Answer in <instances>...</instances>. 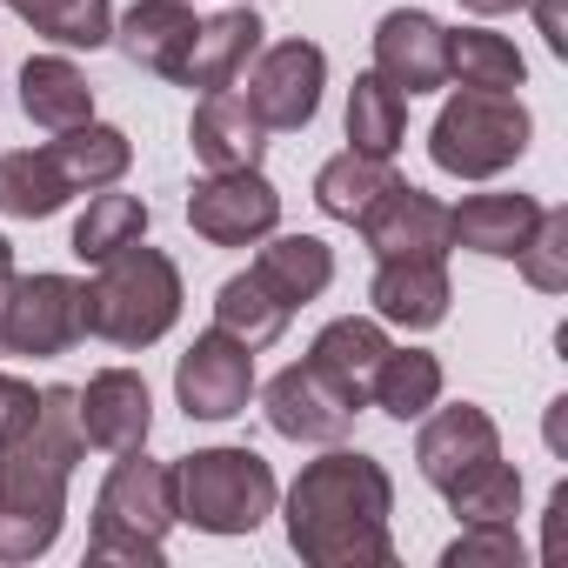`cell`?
<instances>
[{
  "instance_id": "7402d4cb",
  "label": "cell",
  "mask_w": 568,
  "mask_h": 568,
  "mask_svg": "<svg viewBox=\"0 0 568 568\" xmlns=\"http://www.w3.org/2000/svg\"><path fill=\"white\" fill-rule=\"evenodd\" d=\"M254 274H261L267 295H281L288 308H308L328 281H335V254H328V241H315V234H274V241L254 254Z\"/></svg>"
},
{
  "instance_id": "5b68a950",
  "label": "cell",
  "mask_w": 568,
  "mask_h": 568,
  "mask_svg": "<svg viewBox=\"0 0 568 568\" xmlns=\"http://www.w3.org/2000/svg\"><path fill=\"white\" fill-rule=\"evenodd\" d=\"M274 468L254 448H194L174 462V501L181 521L201 535H254L274 515Z\"/></svg>"
},
{
  "instance_id": "4fadbf2b",
  "label": "cell",
  "mask_w": 568,
  "mask_h": 568,
  "mask_svg": "<svg viewBox=\"0 0 568 568\" xmlns=\"http://www.w3.org/2000/svg\"><path fill=\"white\" fill-rule=\"evenodd\" d=\"M362 241L375 261H395V254H448V207L408 181L382 187L362 214H355Z\"/></svg>"
},
{
  "instance_id": "52a82bcc",
  "label": "cell",
  "mask_w": 568,
  "mask_h": 568,
  "mask_svg": "<svg viewBox=\"0 0 568 568\" xmlns=\"http://www.w3.org/2000/svg\"><path fill=\"white\" fill-rule=\"evenodd\" d=\"M88 281L74 274H14L0 295V355L54 362L88 335Z\"/></svg>"
},
{
  "instance_id": "d590c367",
  "label": "cell",
  "mask_w": 568,
  "mask_h": 568,
  "mask_svg": "<svg viewBox=\"0 0 568 568\" xmlns=\"http://www.w3.org/2000/svg\"><path fill=\"white\" fill-rule=\"evenodd\" d=\"M34 402H41V395H34L21 375H8V368H0V442H8V435H14V428L34 415Z\"/></svg>"
},
{
  "instance_id": "8992f818",
  "label": "cell",
  "mask_w": 568,
  "mask_h": 568,
  "mask_svg": "<svg viewBox=\"0 0 568 568\" xmlns=\"http://www.w3.org/2000/svg\"><path fill=\"white\" fill-rule=\"evenodd\" d=\"M528 134H535V121H528V108L515 94L462 88L428 128V154L455 181H495L501 168H515L528 154Z\"/></svg>"
},
{
  "instance_id": "277c9868",
  "label": "cell",
  "mask_w": 568,
  "mask_h": 568,
  "mask_svg": "<svg viewBox=\"0 0 568 568\" xmlns=\"http://www.w3.org/2000/svg\"><path fill=\"white\" fill-rule=\"evenodd\" d=\"M174 521H181L174 468H168V462H148L141 448H128V455L108 468L101 495H94L88 561H134V568H154Z\"/></svg>"
},
{
  "instance_id": "9c48e42d",
  "label": "cell",
  "mask_w": 568,
  "mask_h": 568,
  "mask_svg": "<svg viewBox=\"0 0 568 568\" xmlns=\"http://www.w3.org/2000/svg\"><path fill=\"white\" fill-rule=\"evenodd\" d=\"M362 408H368V395L348 388L342 375H328L322 362H295L267 382V422L288 442H342Z\"/></svg>"
},
{
  "instance_id": "f1b7e54d",
  "label": "cell",
  "mask_w": 568,
  "mask_h": 568,
  "mask_svg": "<svg viewBox=\"0 0 568 568\" xmlns=\"http://www.w3.org/2000/svg\"><path fill=\"white\" fill-rule=\"evenodd\" d=\"M402 174H395V161H382V154H362V148H348V154H335L322 174H315V207L322 214H335V221H355L382 187H395Z\"/></svg>"
},
{
  "instance_id": "74e56055",
  "label": "cell",
  "mask_w": 568,
  "mask_h": 568,
  "mask_svg": "<svg viewBox=\"0 0 568 568\" xmlns=\"http://www.w3.org/2000/svg\"><path fill=\"white\" fill-rule=\"evenodd\" d=\"M561 521H568V488L548 495V548H541L548 561H561Z\"/></svg>"
},
{
  "instance_id": "4316f807",
  "label": "cell",
  "mask_w": 568,
  "mask_h": 568,
  "mask_svg": "<svg viewBox=\"0 0 568 568\" xmlns=\"http://www.w3.org/2000/svg\"><path fill=\"white\" fill-rule=\"evenodd\" d=\"M402 134H408V94L388 88L382 74H355V88H348V141H355L362 154L395 161Z\"/></svg>"
},
{
  "instance_id": "ffe728a7",
  "label": "cell",
  "mask_w": 568,
  "mask_h": 568,
  "mask_svg": "<svg viewBox=\"0 0 568 568\" xmlns=\"http://www.w3.org/2000/svg\"><path fill=\"white\" fill-rule=\"evenodd\" d=\"M187 141L207 161V174H227V168H261L267 128L254 121V108L234 88H214V94H201V108L187 121Z\"/></svg>"
},
{
  "instance_id": "ba28073f",
  "label": "cell",
  "mask_w": 568,
  "mask_h": 568,
  "mask_svg": "<svg viewBox=\"0 0 568 568\" xmlns=\"http://www.w3.org/2000/svg\"><path fill=\"white\" fill-rule=\"evenodd\" d=\"M322 88H328V54L315 41H274L247 61V108L267 134H295L322 114Z\"/></svg>"
},
{
  "instance_id": "2e32d148",
  "label": "cell",
  "mask_w": 568,
  "mask_h": 568,
  "mask_svg": "<svg viewBox=\"0 0 568 568\" xmlns=\"http://www.w3.org/2000/svg\"><path fill=\"white\" fill-rule=\"evenodd\" d=\"M81 395V435L88 448H108V455H128V448H148V428H154V395L134 368H101Z\"/></svg>"
},
{
  "instance_id": "4dcf8cb0",
  "label": "cell",
  "mask_w": 568,
  "mask_h": 568,
  "mask_svg": "<svg viewBox=\"0 0 568 568\" xmlns=\"http://www.w3.org/2000/svg\"><path fill=\"white\" fill-rule=\"evenodd\" d=\"M382 355H388V335H382V322H368V315L328 322V328L315 335V348H308V362H322L328 375H342V382L362 388V395H368V375H375Z\"/></svg>"
},
{
  "instance_id": "d6986e66",
  "label": "cell",
  "mask_w": 568,
  "mask_h": 568,
  "mask_svg": "<svg viewBox=\"0 0 568 568\" xmlns=\"http://www.w3.org/2000/svg\"><path fill=\"white\" fill-rule=\"evenodd\" d=\"M261 14L247 8V0H234L227 14H214V21H201V34H194V54H187V68H181V88H201V94H214V88H234L241 74H247V61L261 54Z\"/></svg>"
},
{
  "instance_id": "30bf717a",
  "label": "cell",
  "mask_w": 568,
  "mask_h": 568,
  "mask_svg": "<svg viewBox=\"0 0 568 568\" xmlns=\"http://www.w3.org/2000/svg\"><path fill=\"white\" fill-rule=\"evenodd\" d=\"M187 227H194L207 247L267 241V234L281 227V194L261 181V168L207 174V181H194V194H187Z\"/></svg>"
},
{
  "instance_id": "5bb4252c",
  "label": "cell",
  "mask_w": 568,
  "mask_h": 568,
  "mask_svg": "<svg viewBox=\"0 0 568 568\" xmlns=\"http://www.w3.org/2000/svg\"><path fill=\"white\" fill-rule=\"evenodd\" d=\"M495 455H501V428H495V415H488V408H475V402H455V408L428 415V422H422V435H415L422 481H435L442 495H448L462 475H475L481 462H495Z\"/></svg>"
},
{
  "instance_id": "83f0119b",
  "label": "cell",
  "mask_w": 568,
  "mask_h": 568,
  "mask_svg": "<svg viewBox=\"0 0 568 568\" xmlns=\"http://www.w3.org/2000/svg\"><path fill=\"white\" fill-rule=\"evenodd\" d=\"M448 81L515 94V88L528 81V61L515 54V41L488 34V28H462V34H448Z\"/></svg>"
},
{
  "instance_id": "e0dca14e",
  "label": "cell",
  "mask_w": 568,
  "mask_h": 568,
  "mask_svg": "<svg viewBox=\"0 0 568 568\" xmlns=\"http://www.w3.org/2000/svg\"><path fill=\"white\" fill-rule=\"evenodd\" d=\"M194 34H201V21H194L187 0H134V8L114 21L121 54H128L134 68L161 74V81H181V68H187V54H194Z\"/></svg>"
},
{
  "instance_id": "cb8c5ba5",
  "label": "cell",
  "mask_w": 568,
  "mask_h": 568,
  "mask_svg": "<svg viewBox=\"0 0 568 568\" xmlns=\"http://www.w3.org/2000/svg\"><path fill=\"white\" fill-rule=\"evenodd\" d=\"M368 402L395 422H422L442 402V362L428 348H388L368 375Z\"/></svg>"
},
{
  "instance_id": "f546056e",
  "label": "cell",
  "mask_w": 568,
  "mask_h": 568,
  "mask_svg": "<svg viewBox=\"0 0 568 568\" xmlns=\"http://www.w3.org/2000/svg\"><path fill=\"white\" fill-rule=\"evenodd\" d=\"M8 8L61 48H108L114 41V0H8Z\"/></svg>"
},
{
  "instance_id": "603a6c76",
  "label": "cell",
  "mask_w": 568,
  "mask_h": 568,
  "mask_svg": "<svg viewBox=\"0 0 568 568\" xmlns=\"http://www.w3.org/2000/svg\"><path fill=\"white\" fill-rule=\"evenodd\" d=\"M48 154H54V168L68 174V187L81 194H94V187H114L121 174H128V161H134V141L121 134V128H108V121H81V128H68V134H54L48 141Z\"/></svg>"
},
{
  "instance_id": "8fae6325",
  "label": "cell",
  "mask_w": 568,
  "mask_h": 568,
  "mask_svg": "<svg viewBox=\"0 0 568 568\" xmlns=\"http://www.w3.org/2000/svg\"><path fill=\"white\" fill-rule=\"evenodd\" d=\"M174 395L187 422H234L254 395V348L221 328L194 335V348L174 362Z\"/></svg>"
},
{
  "instance_id": "8d00e7d4",
  "label": "cell",
  "mask_w": 568,
  "mask_h": 568,
  "mask_svg": "<svg viewBox=\"0 0 568 568\" xmlns=\"http://www.w3.org/2000/svg\"><path fill=\"white\" fill-rule=\"evenodd\" d=\"M535 21H541L548 54H568V14H561V0H535Z\"/></svg>"
},
{
  "instance_id": "484cf974",
  "label": "cell",
  "mask_w": 568,
  "mask_h": 568,
  "mask_svg": "<svg viewBox=\"0 0 568 568\" xmlns=\"http://www.w3.org/2000/svg\"><path fill=\"white\" fill-rule=\"evenodd\" d=\"M288 322H295V308L281 302V295H267L254 267L221 281V295H214V328H221V335H234V342H247V348H267V342L288 335Z\"/></svg>"
},
{
  "instance_id": "ac0fdd59",
  "label": "cell",
  "mask_w": 568,
  "mask_h": 568,
  "mask_svg": "<svg viewBox=\"0 0 568 568\" xmlns=\"http://www.w3.org/2000/svg\"><path fill=\"white\" fill-rule=\"evenodd\" d=\"M541 201L535 194H468L462 207H448V247L488 254V261H515L521 241L535 234Z\"/></svg>"
},
{
  "instance_id": "3957f363",
  "label": "cell",
  "mask_w": 568,
  "mask_h": 568,
  "mask_svg": "<svg viewBox=\"0 0 568 568\" xmlns=\"http://www.w3.org/2000/svg\"><path fill=\"white\" fill-rule=\"evenodd\" d=\"M81 308H88V335H101L114 348H154L181 322V267L161 247L128 241L121 254L101 261Z\"/></svg>"
},
{
  "instance_id": "7c38bea8",
  "label": "cell",
  "mask_w": 568,
  "mask_h": 568,
  "mask_svg": "<svg viewBox=\"0 0 568 568\" xmlns=\"http://www.w3.org/2000/svg\"><path fill=\"white\" fill-rule=\"evenodd\" d=\"M375 74L388 88H402L408 101L448 88V28L435 14H422V8L382 14V28H375Z\"/></svg>"
},
{
  "instance_id": "6da1fadb",
  "label": "cell",
  "mask_w": 568,
  "mask_h": 568,
  "mask_svg": "<svg viewBox=\"0 0 568 568\" xmlns=\"http://www.w3.org/2000/svg\"><path fill=\"white\" fill-rule=\"evenodd\" d=\"M395 481L375 455L335 448L288 488V548L308 568H388L395 561Z\"/></svg>"
},
{
  "instance_id": "9a60e30c",
  "label": "cell",
  "mask_w": 568,
  "mask_h": 568,
  "mask_svg": "<svg viewBox=\"0 0 568 568\" xmlns=\"http://www.w3.org/2000/svg\"><path fill=\"white\" fill-rule=\"evenodd\" d=\"M368 302H375V322H395V328H408V335L442 328V322H448V302H455L448 261H442V254H395V261H382Z\"/></svg>"
},
{
  "instance_id": "d6a6232c",
  "label": "cell",
  "mask_w": 568,
  "mask_h": 568,
  "mask_svg": "<svg viewBox=\"0 0 568 568\" xmlns=\"http://www.w3.org/2000/svg\"><path fill=\"white\" fill-rule=\"evenodd\" d=\"M448 508H455L462 521H515V508H521V475L495 455V462H481L475 475H462V481L448 488Z\"/></svg>"
},
{
  "instance_id": "44dd1931",
  "label": "cell",
  "mask_w": 568,
  "mask_h": 568,
  "mask_svg": "<svg viewBox=\"0 0 568 568\" xmlns=\"http://www.w3.org/2000/svg\"><path fill=\"white\" fill-rule=\"evenodd\" d=\"M21 114L48 134H68L81 121H94V88L68 54H34L21 68Z\"/></svg>"
},
{
  "instance_id": "f35d334b",
  "label": "cell",
  "mask_w": 568,
  "mask_h": 568,
  "mask_svg": "<svg viewBox=\"0 0 568 568\" xmlns=\"http://www.w3.org/2000/svg\"><path fill=\"white\" fill-rule=\"evenodd\" d=\"M468 14H515V8H528V0H462Z\"/></svg>"
},
{
  "instance_id": "1f68e13d",
  "label": "cell",
  "mask_w": 568,
  "mask_h": 568,
  "mask_svg": "<svg viewBox=\"0 0 568 568\" xmlns=\"http://www.w3.org/2000/svg\"><path fill=\"white\" fill-rule=\"evenodd\" d=\"M141 234H148V201H141V194H94L88 214L74 221V254L101 267L108 254H121V247L141 241Z\"/></svg>"
},
{
  "instance_id": "7a4b0ae2",
  "label": "cell",
  "mask_w": 568,
  "mask_h": 568,
  "mask_svg": "<svg viewBox=\"0 0 568 568\" xmlns=\"http://www.w3.org/2000/svg\"><path fill=\"white\" fill-rule=\"evenodd\" d=\"M88 455L81 435V395L41 388L34 415L0 442V561H34L61 541L68 521V481Z\"/></svg>"
},
{
  "instance_id": "ab89813d",
  "label": "cell",
  "mask_w": 568,
  "mask_h": 568,
  "mask_svg": "<svg viewBox=\"0 0 568 568\" xmlns=\"http://www.w3.org/2000/svg\"><path fill=\"white\" fill-rule=\"evenodd\" d=\"M8 281H14V247H8V234H0V295H8Z\"/></svg>"
},
{
  "instance_id": "d4e9b609",
  "label": "cell",
  "mask_w": 568,
  "mask_h": 568,
  "mask_svg": "<svg viewBox=\"0 0 568 568\" xmlns=\"http://www.w3.org/2000/svg\"><path fill=\"white\" fill-rule=\"evenodd\" d=\"M74 201L68 174L54 168L48 148H14V154H0V214H14V221H48Z\"/></svg>"
},
{
  "instance_id": "836d02e7",
  "label": "cell",
  "mask_w": 568,
  "mask_h": 568,
  "mask_svg": "<svg viewBox=\"0 0 568 568\" xmlns=\"http://www.w3.org/2000/svg\"><path fill=\"white\" fill-rule=\"evenodd\" d=\"M515 261H521V281L535 295H561L568 288V207H541V221Z\"/></svg>"
},
{
  "instance_id": "e575fe53",
  "label": "cell",
  "mask_w": 568,
  "mask_h": 568,
  "mask_svg": "<svg viewBox=\"0 0 568 568\" xmlns=\"http://www.w3.org/2000/svg\"><path fill=\"white\" fill-rule=\"evenodd\" d=\"M442 568H521L515 521H462V535L448 541Z\"/></svg>"
}]
</instances>
